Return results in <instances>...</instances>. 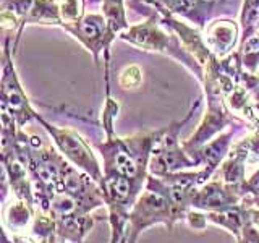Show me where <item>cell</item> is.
Returning a JSON list of instances; mask_svg holds the SVG:
<instances>
[{
  "instance_id": "6da1fadb",
  "label": "cell",
  "mask_w": 259,
  "mask_h": 243,
  "mask_svg": "<svg viewBox=\"0 0 259 243\" xmlns=\"http://www.w3.org/2000/svg\"><path fill=\"white\" fill-rule=\"evenodd\" d=\"M120 39L135 47H140L141 51L159 52L168 57H174L175 60L183 63L191 73H194L201 81H204V68L194 59V55L183 46L182 39L178 37L175 31L165 26L160 21L157 12H154L138 24H132L128 31L120 34Z\"/></svg>"
},
{
  "instance_id": "7a4b0ae2",
  "label": "cell",
  "mask_w": 259,
  "mask_h": 243,
  "mask_svg": "<svg viewBox=\"0 0 259 243\" xmlns=\"http://www.w3.org/2000/svg\"><path fill=\"white\" fill-rule=\"evenodd\" d=\"M67 31L70 36L79 40L89 52L93 54L96 65H99V57L104 54L105 62V89L107 96H110V83H109V65H110V46L112 40L117 37V34L110 29L107 20L104 18L102 13H86L83 18L76 23L67 24L62 28Z\"/></svg>"
},
{
  "instance_id": "3957f363",
  "label": "cell",
  "mask_w": 259,
  "mask_h": 243,
  "mask_svg": "<svg viewBox=\"0 0 259 243\" xmlns=\"http://www.w3.org/2000/svg\"><path fill=\"white\" fill-rule=\"evenodd\" d=\"M12 37H4V51H2V109L4 113L12 117L16 125H24L28 120L34 118V109L23 91L20 79L16 76V70L12 60L13 47H10Z\"/></svg>"
},
{
  "instance_id": "277c9868",
  "label": "cell",
  "mask_w": 259,
  "mask_h": 243,
  "mask_svg": "<svg viewBox=\"0 0 259 243\" xmlns=\"http://www.w3.org/2000/svg\"><path fill=\"white\" fill-rule=\"evenodd\" d=\"M148 2L152 7L164 8L175 18L178 16L186 20L202 32L227 0H148Z\"/></svg>"
},
{
  "instance_id": "5b68a950",
  "label": "cell",
  "mask_w": 259,
  "mask_h": 243,
  "mask_svg": "<svg viewBox=\"0 0 259 243\" xmlns=\"http://www.w3.org/2000/svg\"><path fill=\"white\" fill-rule=\"evenodd\" d=\"M34 118L39 122V124H42L47 132L52 135L57 146H59L65 156L71 159L75 164L84 167L89 174L94 175L96 180H101L97 162L94 160L93 154L89 151L88 146L84 144V141L81 140L75 132H71V130H67V128H57V127L51 125L49 122H46L42 117H40L39 113H34Z\"/></svg>"
},
{
  "instance_id": "8992f818",
  "label": "cell",
  "mask_w": 259,
  "mask_h": 243,
  "mask_svg": "<svg viewBox=\"0 0 259 243\" xmlns=\"http://www.w3.org/2000/svg\"><path fill=\"white\" fill-rule=\"evenodd\" d=\"M202 39L207 49L219 60L235 54L241 40V28L230 18H215L202 31Z\"/></svg>"
},
{
  "instance_id": "52a82bcc",
  "label": "cell",
  "mask_w": 259,
  "mask_h": 243,
  "mask_svg": "<svg viewBox=\"0 0 259 243\" xmlns=\"http://www.w3.org/2000/svg\"><path fill=\"white\" fill-rule=\"evenodd\" d=\"M241 40H248L259 31V0H245L240 15Z\"/></svg>"
},
{
  "instance_id": "ba28073f",
  "label": "cell",
  "mask_w": 259,
  "mask_h": 243,
  "mask_svg": "<svg viewBox=\"0 0 259 243\" xmlns=\"http://www.w3.org/2000/svg\"><path fill=\"white\" fill-rule=\"evenodd\" d=\"M86 0H60V26L76 23L86 15Z\"/></svg>"
},
{
  "instance_id": "9c48e42d",
  "label": "cell",
  "mask_w": 259,
  "mask_h": 243,
  "mask_svg": "<svg viewBox=\"0 0 259 243\" xmlns=\"http://www.w3.org/2000/svg\"><path fill=\"white\" fill-rule=\"evenodd\" d=\"M143 81V71L136 65H130L123 71L120 73V85L125 89H133L138 88Z\"/></svg>"
},
{
  "instance_id": "30bf717a",
  "label": "cell",
  "mask_w": 259,
  "mask_h": 243,
  "mask_svg": "<svg viewBox=\"0 0 259 243\" xmlns=\"http://www.w3.org/2000/svg\"><path fill=\"white\" fill-rule=\"evenodd\" d=\"M243 230H245V238L241 243H259V235L254 229H251L249 224H246Z\"/></svg>"
},
{
  "instance_id": "8fae6325",
  "label": "cell",
  "mask_w": 259,
  "mask_h": 243,
  "mask_svg": "<svg viewBox=\"0 0 259 243\" xmlns=\"http://www.w3.org/2000/svg\"><path fill=\"white\" fill-rule=\"evenodd\" d=\"M248 188L254 190V193H259V172L251 178V182L248 183Z\"/></svg>"
}]
</instances>
